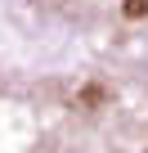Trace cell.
Returning <instances> with one entry per match:
<instances>
[{"instance_id":"6da1fadb","label":"cell","mask_w":148,"mask_h":153,"mask_svg":"<svg viewBox=\"0 0 148 153\" xmlns=\"http://www.w3.org/2000/svg\"><path fill=\"white\" fill-rule=\"evenodd\" d=\"M121 14H126L130 23H139V18H148V0H126V5H121Z\"/></svg>"},{"instance_id":"7a4b0ae2","label":"cell","mask_w":148,"mask_h":153,"mask_svg":"<svg viewBox=\"0 0 148 153\" xmlns=\"http://www.w3.org/2000/svg\"><path fill=\"white\" fill-rule=\"evenodd\" d=\"M81 99H85V104H103V90H99V86H90V90H85Z\"/></svg>"}]
</instances>
